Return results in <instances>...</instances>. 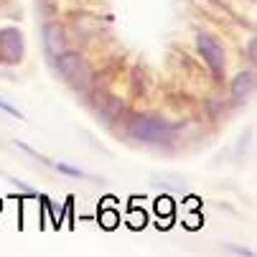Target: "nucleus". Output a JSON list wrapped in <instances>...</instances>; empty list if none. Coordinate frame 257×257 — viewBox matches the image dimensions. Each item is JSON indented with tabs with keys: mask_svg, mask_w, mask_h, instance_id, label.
<instances>
[{
	"mask_svg": "<svg viewBox=\"0 0 257 257\" xmlns=\"http://www.w3.org/2000/svg\"><path fill=\"white\" fill-rule=\"evenodd\" d=\"M54 168H56V171H61V173H66V176H74V178H82V176H84L79 168L69 166V163H54Z\"/></svg>",
	"mask_w": 257,
	"mask_h": 257,
	"instance_id": "nucleus-8",
	"label": "nucleus"
},
{
	"mask_svg": "<svg viewBox=\"0 0 257 257\" xmlns=\"http://www.w3.org/2000/svg\"><path fill=\"white\" fill-rule=\"evenodd\" d=\"M0 109H3V112H8L11 117H16V120H23V112H21V109H16L6 97H0Z\"/></svg>",
	"mask_w": 257,
	"mask_h": 257,
	"instance_id": "nucleus-7",
	"label": "nucleus"
},
{
	"mask_svg": "<svg viewBox=\"0 0 257 257\" xmlns=\"http://www.w3.org/2000/svg\"><path fill=\"white\" fill-rule=\"evenodd\" d=\"M26 44H23V33L16 26L0 28V64L6 66H18L23 61Z\"/></svg>",
	"mask_w": 257,
	"mask_h": 257,
	"instance_id": "nucleus-3",
	"label": "nucleus"
},
{
	"mask_svg": "<svg viewBox=\"0 0 257 257\" xmlns=\"http://www.w3.org/2000/svg\"><path fill=\"white\" fill-rule=\"evenodd\" d=\"M127 133L133 140L138 143H148V145H168L176 140L178 127L163 117H153V115H138L130 120Z\"/></svg>",
	"mask_w": 257,
	"mask_h": 257,
	"instance_id": "nucleus-1",
	"label": "nucleus"
},
{
	"mask_svg": "<svg viewBox=\"0 0 257 257\" xmlns=\"http://www.w3.org/2000/svg\"><path fill=\"white\" fill-rule=\"evenodd\" d=\"M249 59L254 61V41H249Z\"/></svg>",
	"mask_w": 257,
	"mask_h": 257,
	"instance_id": "nucleus-12",
	"label": "nucleus"
},
{
	"mask_svg": "<svg viewBox=\"0 0 257 257\" xmlns=\"http://www.w3.org/2000/svg\"><path fill=\"white\" fill-rule=\"evenodd\" d=\"M156 209H158V214H163V211L171 214L173 211V204H171V199H158V206Z\"/></svg>",
	"mask_w": 257,
	"mask_h": 257,
	"instance_id": "nucleus-9",
	"label": "nucleus"
},
{
	"mask_svg": "<svg viewBox=\"0 0 257 257\" xmlns=\"http://www.w3.org/2000/svg\"><path fill=\"white\" fill-rule=\"evenodd\" d=\"M56 69L59 74L74 87V89H84L92 82V69L84 61V56L79 51H64L56 56Z\"/></svg>",
	"mask_w": 257,
	"mask_h": 257,
	"instance_id": "nucleus-2",
	"label": "nucleus"
},
{
	"mask_svg": "<svg viewBox=\"0 0 257 257\" xmlns=\"http://www.w3.org/2000/svg\"><path fill=\"white\" fill-rule=\"evenodd\" d=\"M130 224H133V227H143V224H145V214H133V216H130Z\"/></svg>",
	"mask_w": 257,
	"mask_h": 257,
	"instance_id": "nucleus-10",
	"label": "nucleus"
},
{
	"mask_svg": "<svg viewBox=\"0 0 257 257\" xmlns=\"http://www.w3.org/2000/svg\"><path fill=\"white\" fill-rule=\"evenodd\" d=\"M254 92V71H239V74L232 79L229 84V94H232V102L234 104H244Z\"/></svg>",
	"mask_w": 257,
	"mask_h": 257,
	"instance_id": "nucleus-5",
	"label": "nucleus"
},
{
	"mask_svg": "<svg viewBox=\"0 0 257 257\" xmlns=\"http://www.w3.org/2000/svg\"><path fill=\"white\" fill-rule=\"evenodd\" d=\"M227 252H234V254H252V249H242V247H224Z\"/></svg>",
	"mask_w": 257,
	"mask_h": 257,
	"instance_id": "nucleus-11",
	"label": "nucleus"
},
{
	"mask_svg": "<svg viewBox=\"0 0 257 257\" xmlns=\"http://www.w3.org/2000/svg\"><path fill=\"white\" fill-rule=\"evenodd\" d=\"M196 46H199V54L204 56L206 66L214 71L216 77H222L224 74V64H227V56H224L222 44H219L214 36H209V33H199L196 36Z\"/></svg>",
	"mask_w": 257,
	"mask_h": 257,
	"instance_id": "nucleus-4",
	"label": "nucleus"
},
{
	"mask_svg": "<svg viewBox=\"0 0 257 257\" xmlns=\"http://www.w3.org/2000/svg\"><path fill=\"white\" fill-rule=\"evenodd\" d=\"M44 44L49 56H59L66 51V31L61 28V23H46L44 26Z\"/></svg>",
	"mask_w": 257,
	"mask_h": 257,
	"instance_id": "nucleus-6",
	"label": "nucleus"
}]
</instances>
